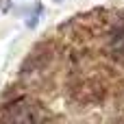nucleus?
Returning <instances> with one entry per match:
<instances>
[{
	"instance_id": "f257e3e1",
	"label": "nucleus",
	"mask_w": 124,
	"mask_h": 124,
	"mask_svg": "<svg viewBox=\"0 0 124 124\" xmlns=\"http://www.w3.org/2000/svg\"><path fill=\"white\" fill-rule=\"evenodd\" d=\"M0 120L2 122H46L50 120V113L31 98H17L2 109Z\"/></svg>"
},
{
	"instance_id": "f03ea898",
	"label": "nucleus",
	"mask_w": 124,
	"mask_h": 124,
	"mask_svg": "<svg viewBox=\"0 0 124 124\" xmlns=\"http://www.w3.org/2000/svg\"><path fill=\"white\" fill-rule=\"evenodd\" d=\"M107 52L111 59L116 61H124V17L116 20L107 33Z\"/></svg>"
}]
</instances>
